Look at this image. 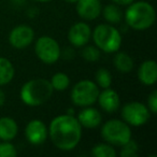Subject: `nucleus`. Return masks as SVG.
Segmentation results:
<instances>
[{
	"label": "nucleus",
	"mask_w": 157,
	"mask_h": 157,
	"mask_svg": "<svg viewBox=\"0 0 157 157\" xmlns=\"http://www.w3.org/2000/svg\"><path fill=\"white\" fill-rule=\"evenodd\" d=\"M53 92L54 90L48 80L38 78L26 82L22 86L20 96L25 105L29 107H39L52 97Z\"/></svg>",
	"instance_id": "obj_2"
},
{
	"label": "nucleus",
	"mask_w": 157,
	"mask_h": 157,
	"mask_svg": "<svg viewBox=\"0 0 157 157\" xmlns=\"http://www.w3.org/2000/svg\"><path fill=\"white\" fill-rule=\"evenodd\" d=\"M101 137L111 145L122 146L131 139L130 126L121 120H110L102 125Z\"/></svg>",
	"instance_id": "obj_5"
},
{
	"label": "nucleus",
	"mask_w": 157,
	"mask_h": 157,
	"mask_svg": "<svg viewBox=\"0 0 157 157\" xmlns=\"http://www.w3.org/2000/svg\"><path fill=\"white\" fill-rule=\"evenodd\" d=\"M48 130L53 144L65 152L75 148L82 138V126L72 114L56 116Z\"/></svg>",
	"instance_id": "obj_1"
},
{
	"label": "nucleus",
	"mask_w": 157,
	"mask_h": 157,
	"mask_svg": "<svg viewBox=\"0 0 157 157\" xmlns=\"http://www.w3.org/2000/svg\"><path fill=\"white\" fill-rule=\"evenodd\" d=\"M97 101L99 102L101 109L105 110V112H109V113L115 112L121 105V99L118 94L110 87L103 88L101 93L99 92Z\"/></svg>",
	"instance_id": "obj_13"
},
{
	"label": "nucleus",
	"mask_w": 157,
	"mask_h": 157,
	"mask_svg": "<svg viewBox=\"0 0 157 157\" xmlns=\"http://www.w3.org/2000/svg\"><path fill=\"white\" fill-rule=\"evenodd\" d=\"M99 88L96 82L82 80L73 86L71 90V100L78 107H88L94 105L98 99Z\"/></svg>",
	"instance_id": "obj_6"
},
{
	"label": "nucleus",
	"mask_w": 157,
	"mask_h": 157,
	"mask_svg": "<svg viewBox=\"0 0 157 157\" xmlns=\"http://www.w3.org/2000/svg\"><path fill=\"white\" fill-rule=\"evenodd\" d=\"M18 132L17 123L11 117L0 118V140L2 141H11L16 137Z\"/></svg>",
	"instance_id": "obj_16"
},
{
	"label": "nucleus",
	"mask_w": 157,
	"mask_h": 157,
	"mask_svg": "<svg viewBox=\"0 0 157 157\" xmlns=\"http://www.w3.org/2000/svg\"><path fill=\"white\" fill-rule=\"evenodd\" d=\"M92 37V30L88 24L78 22L74 24L68 31V40L75 48H82L86 45Z\"/></svg>",
	"instance_id": "obj_11"
},
{
	"label": "nucleus",
	"mask_w": 157,
	"mask_h": 157,
	"mask_svg": "<svg viewBox=\"0 0 157 157\" xmlns=\"http://www.w3.org/2000/svg\"><path fill=\"white\" fill-rule=\"evenodd\" d=\"M15 70L8 58L0 57V86L7 85L13 80Z\"/></svg>",
	"instance_id": "obj_17"
},
{
	"label": "nucleus",
	"mask_w": 157,
	"mask_h": 157,
	"mask_svg": "<svg viewBox=\"0 0 157 157\" xmlns=\"http://www.w3.org/2000/svg\"><path fill=\"white\" fill-rule=\"evenodd\" d=\"M6 102V94L2 90H0V107H2Z\"/></svg>",
	"instance_id": "obj_28"
},
{
	"label": "nucleus",
	"mask_w": 157,
	"mask_h": 157,
	"mask_svg": "<svg viewBox=\"0 0 157 157\" xmlns=\"http://www.w3.org/2000/svg\"><path fill=\"white\" fill-rule=\"evenodd\" d=\"M36 1H39V2H46V1H50V0H36Z\"/></svg>",
	"instance_id": "obj_31"
},
{
	"label": "nucleus",
	"mask_w": 157,
	"mask_h": 157,
	"mask_svg": "<svg viewBox=\"0 0 157 157\" xmlns=\"http://www.w3.org/2000/svg\"><path fill=\"white\" fill-rule=\"evenodd\" d=\"M17 155L16 147L10 141L0 142V157H15Z\"/></svg>",
	"instance_id": "obj_25"
},
{
	"label": "nucleus",
	"mask_w": 157,
	"mask_h": 157,
	"mask_svg": "<svg viewBox=\"0 0 157 157\" xmlns=\"http://www.w3.org/2000/svg\"><path fill=\"white\" fill-rule=\"evenodd\" d=\"M35 38V31L28 25H18L14 27L9 35V42L13 48L17 50L30 45Z\"/></svg>",
	"instance_id": "obj_9"
},
{
	"label": "nucleus",
	"mask_w": 157,
	"mask_h": 157,
	"mask_svg": "<svg viewBox=\"0 0 157 157\" xmlns=\"http://www.w3.org/2000/svg\"><path fill=\"white\" fill-rule=\"evenodd\" d=\"M103 14V17L105 18L108 23L110 24H117L122 21L123 13L122 10L117 7V5H108L101 10Z\"/></svg>",
	"instance_id": "obj_19"
},
{
	"label": "nucleus",
	"mask_w": 157,
	"mask_h": 157,
	"mask_svg": "<svg viewBox=\"0 0 157 157\" xmlns=\"http://www.w3.org/2000/svg\"><path fill=\"white\" fill-rule=\"evenodd\" d=\"M75 3L78 16L85 21L96 20L102 10L99 0H78Z\"/></svg>",
	"instance_id": "obj_12"
},
{
	"label": "nucleus",
	"mask_w": 157,
	"mask_h": 157,
	"mask_svg": "<svg viewBox=\"0 0 157 157\" xmlns=\"http://www.w3.org/2000/svg\"><path fill=\"white\" fill-rule=\"evenodd\" d=\"M138 150H139L138 143L130 139L124 145H122L120 155L122 157H136L138 155Z\"/></svg>",
	"instance_id": "obj_24"
},
{
	"label": "nucleus",
	"mask_w": 157,
	"mask_h": 157,
	"mask_svg": "<svg viewBox=\"0 0 157 157\" xmlns=\"http://www.w3.org/2000/svg\"><path fill=\"white\" fill-rule=\"evenodd\" d=\"M14 2H16V3H23L25 1V0H13Z\"/></svg>",
	"instance_id": "obj_29"
},
{
	"label": "nucleus",
	"mask_w": 157,
	"mask_h": 157,
	"mask_svg": "<svg viewBox=\"0 0 157 157\" xmlns=\"http://www.w3.org/2000/svg\"><path fill=\"white\" fill-rule=\"evenodd\" d=\"M151 112L145 105L138 101H131L124 105L122 109V117L129 126L140 127L145 125L150 120Z\"/></svg>",
	"instance_id": "obj_8"
},
{
	"label": "nucleus",
	"mask_w": 157,
	"mask_h": 157,
	"mask_svg": "<svg viewBox=\"0 0 157 157\" xmlns=\"http://www.w3.org/2000/svg\"><path fill=\"white\" fill-rule=\"evenodd\" d=\"M138 78L144 85H154L157 81V65L153 59L143 61L138 70Z\"/></svg>",
	"instance_id": "obj_14"
},
{
	"label": "nucleus",
	"mask_w": 157,
	"mask_h": 157,
	"mask_svg": "<svg viewBox=\"0 0 157 157\" xmlns=\"http://www.w3.org/2000/svg\"><path fill=\"white\" fill-rule=\"evenodd\" d=\"M78 121L81 124L82 127L85 128H96L101 124L102 121V116H101L100 112L97 109L92 107H84L78 115Z\"/></svg>",
	"instance_id": "obj_15"
},
{
	"label": "nucleus",
	"mask_w": 157,
	"mask_h": 157,
	"mask_svg": "<svg viewBox=\"0 0 157 157\" xmlns=\"http://www.w3.org/2000/svg\"><path fill=\"white\" fill-rule=\"evenodd\" d=\"M35 52L38 58L46 65L55 63L60 58L61 55V50L58 42L48 36H42L37 40Z\"/></svg>",
	"instance_id": "obj_7"
},
{
	"label": "nucleus",
	"mask_w": 157,
	"mask_h": 157,
	"mask_svg": "<svg viewBox=\"0 0 157 157\" xmlns=\"http://www.w3.org/2000/svg\"><path fill=\"white\" fill-rule=\"evenodd\" d=\"M92 155L94 157H115L116 151L111 144L99 143L92 148Z\"/></svg>",
	"instance_id": "obj_21"
},
{
	"label": "nucleus",
	"mask_w": 157,
	"mask_h": 157,
	"mask_svg": "<svg viewBox=\"0 0 157 157\" xmlns=\"http://www.w3.org/2000/svg\"><path fill=\"white\" fill-rule=\"evenodd\" d=\"M66 1H67V2H71V3H74V2H76V1H78V0H66Z\"/></svg>",
	"instance_id": "obj_30"
},
{
	"label": "nucleus",
	"mask_w": 157,
	"mask_h": 157,
	"mask_svg": "<svg viewBox=\"0 0 157 157\" xmlns=\"http://www.w3.org/2000/svg\"><path fill=\"white\" fill-rule=\"evenodd\" d=\"M147 108L152 114L157 113V92L154 90L150 94L147 98Z\"/></svg>",
	"instance_id": "obj_26"
},
{
	"label": "nucleus",
	"mask_w": 157,
	"mask_h": 157,
	"mask_svg": "<svg viewBox=\"0 0 157 157\" xmlns=\"http://www.w3.org/2000/svg\"><path fill=\"white\" fill-rule=\"evenodd\" d=\"M51 84H52V87L54 90L57 92H63L66 90L70 85V78L63 72H57L51 78Z\"/></svg>",
	"instance_id": "obj_20"
},
{
	"label": "nucleus",
	"mask_w": 157,
	"mask_h": 157,
	"mask_svg": "<svg viewBox=\"0 0 157 157\" xmlns=\"http://www.w3.org/2000/svg\"><path fill=\"white\" fill-rule=\"evenodd\" d=\"M115 5L118 6H129L131 2H133L135 0H112Z\"/></svg>",
	"instance_id": "obj_27"
},
{
	"label": "nucleus",
	"mask_w": 157,
	"mask_h": 157,
	"mask_svg": "<svg viewBox=\"0 0 157 157\" xmlns=\"http://www.w3.org/2000/svg\"><path fill=\"white\" fill-rule=\"evenodd\" d=\"M113 63L115 68L122 73H128L133 68V60L127 53L118 52L114 56Z\"/></svg>",
	"instance_id": "obj_18"
},
{
	"label": "nucleus",
	"mask_w": 157,
	"mask_h": 157,
	"mask_svg": "<svg viewBox=\"0 0 157 157\" xmlns=\"http://www.w3.org/2000/svg\"><path fill=\"white\" fill-rule=\"evenodd\" d=\"M92 37L97 48L105 53L117 52L122 45L121 33L111 25H98L92 33Z\"/></svg>",
	"instance_id": "obj_4"
},
{
	"label": "nucleus",
	"mask_w": 157,
	"mask_h": 157,
	"mask_svg": "<svg viewBox=\"0 0 157 157\" xmlns=\"http://www.w3.org/2000/svg\"><path fill=\"white\" fill-rule=\"evenodd\" d=\"M82 56L86 61L95 63L100 58V50L94 45H84V48L82 51Z\"/></svg>",
	"instance_id": "obj_23"
},
{
	"label": "nucleus",
	"mask_w": 157,
	"mask_h": 157,
	"mask_svg": "<svg viewBox=\"0 0 157 157\" xmlns=\"http://www.w3.org/2000/svg\"><path fill=\"white\" fill-rule=\"evenodd\" d=\"M156 20V12L147 1L131 2L125 12V21L133 30H146Z\"/></svg>",
	"instance_id": "obj_3"
},
{
	"label": "nucleus",
	"mask_w": 157,
	"mask_h": 157,
	"mask_svg": "<svg viewBox=\"0 0 157 157\" xmlns=\"http://www.w3.org/2000/svg\"><path fill=\"white\" fill-rule=\"evenodd\" d=\"M95 80L96 84L101 88H108L112 84V75L110 71L105 68H101L95 74Z\"/></svg>",
	"instance_id": "obj_22"
},
{
	"label": "nucleus",
	"mask_w": 157,
	"mask_h": 157,
	"mask_svg": "<svg viewBox=\"0 0 157 157\" xmlns=\"http://www.w3.org/2000/svg\"><path fill=\"white\" fill-rule=\"evenodd\" d=\"M48 136V130L46 125L41 120H33L26 125L25 137L29 143L33 145L42 144Z\"/></svg>",
	"instance_id": "obj_10"
}]
</instances>
